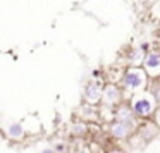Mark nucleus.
Segmentation results:
<instances>
[{"label":"nucleus","mask_w":160,"mask_h":153,"mask_svg":"<svg viewBox=\"0 0 160 153\" xmlns=\"http://www.w3.org/2000/svg\"><path fill=\"white\" fill-rule=\"evenodd\" d=\"M131 107L134 110V115L138 119H148L157 112V103L150 95H141L134 96L131 100Z\"/></svg>","instance_id":"obj_1"},{"label":"nucleus","mask_w":160,"mask_h":153,"mask_svg":"<svg viewBox=\"0 0 160 153\" xmlns=\"http://www.w3.org/2000/svg\"><path fill=\"white\" fill-rule=\"evenodd\" d=\"M146 86V72L139 67H129L122 76V88L129 91H138Z\"/></svg>","instance_id":"obj_2"},{"label":"nucleus","mask_w":160,"mask_h":153,"mask_svg":"<svg viewBox=\"0 0 160 153\" xmlns=\"http://www.w3.org/2000/svg\"><path fill=\"white\" fill-rule=\"evenodd\" d=\"M138 131V124H131V122H119V121H112L108 122V134L114 139H129L134 132Z\"/></svg>","instance_id":"obj_3"},{"label":"nucleus","mask_w":160,"mask_h":153,"mask_svg":"<svg viewBox=\"0 0 160 153\" xmlns=\"http://www.w3.org/2000/svg\"><path fill=\"white\" fill-rule=\"evenodd\" d=\"M122 88L115 86V84H107L103 88V96H102V101H103L105 107L115 108L119 103H122Z\"/></svg>","instance_id":"obj_4"},{"label":"nucleus","mask_w":160,"mask_h":153,"mask_svg":"<svg viewBox=\"0 0 160 153\" xmlns=\"http://www.w3.org/2000/svg\"><path fill=\"white\" fill-rule=\"evenodd\" d=\"M160 134V127L155 122H145V124L138 126V138L143 143H152L153 139H157Z\"/></svg>","instance_id":"obj_5"},{"label":"nucleus","mask_w":160,"mask_h":153,"mask_svg":"<svg viewBox=\"0 0 160 153\" xmlns=\"http://www.w3.org/2000/svg\"><path fill=\"white\" fill-rule=\"evenodd\" d=\"M143 66H145L146 74L152 76V79H155V77L160 74V53L155 52V50L148 52V53H146V57H145Z\"/></svg>","instance_id":"obj_6"},{"label":"nucleus","mask_w":160,"mask_h":153,"mask_svg":"<svg viewBox=\"0 0 160 153\" xmlns=\"http://www.w3.org/2000/svg\"><path fill=\"white\" fill-rule=\"evenodd\" d=\"M114 117L115 121L119 122H131V124H136V115H134V110H132L131 103H119L117 107L114 108Z\"/></svg>","instance_id":"obj_7"},{"label":"nucleus","mask_w":160,"mask_h":153,"mask_svg":"<svg viewBox=\"0 0 160 153\" xmlns=\"http://www.w3.org/2000/svg\"><path fill=\"white\" fill-rule=\"evenodd\" d=\"M103 96V88H102V83L100 81H91L84 86V98L88 100L90 105H95L102 100Z\"/></svg>","instance_id":"obj_8"},{"label":"nucleus","mask_w":160,"mask_h":153,"mask_svg":"<svg viewBox=\"0 0 160 153\" xmlns=\"http://www.w3.org/2000/svg\"><path fill=\"white\" fill-rule=\"evenodd\" d=\"M5 136H7L9 139H12V141H22L26 136V132H28V129L24 127V124L22 122H11V124L5 127Z\"/></svg>","instance_id":"obj_9"},{"label":"nucleus","mask_w":160,"mask_h":153,"mask_svg":"<svg viewBox=\"0 0 160 153\" xmlns=\"http://www.w3.org/2000/svg\"><path fill=\"white\" fill-rule=\"evenodd\" d=\"M88 132H90V124L84 122V121L74 122L69 129V134L72 136V138H84V136H88Z\"/></svg>","instance_id":"obj_10"},{"label":"nucleus","mask_w":160,"mask_h":153,"mask_svg":"<svg viewBox=\"0 0 160 153\" xmlns=\"http://www.w3.org/2000/svg\"><path fill=\"white\" fill-rule=\"evenodd\" d=\"M81 119H83L84 122L97 121L98 119V110H95L93 107H86V105H84V107L81 108Z\"/></svg>","instance_id":"obj_11"},{"label":"nucleus","mask_w":160,"mask_h":153,"mask_svg":"<svg viewBox=\"0 0 160 153\" xmlns=\"http://www.w3.org/2000/svg\"><path fill=\"white\" fill-rule=\"evenodd\" d=\"M148 95L155 100V103L160 107V83L158 81H152V84H150V88H148Z\"/></svg>","instance_id":"obj_12"},{"label":"nucleus","mask_w":160,"mask_h":153,"mask_svg":"<svg viewBox=\"0 0 160 153\" xmlns=\"http://www.w3.org/2000/svg\"><path fill=\"white\" fill-rule=\"evenodd\" d=\"M50 146H52L57 153H66L67 151V146H69V145H67L66 141H57V143H52Z\"/></svg>","instance_id":"obj_13"},{"label":"nucleus","mask_w":160,"mask_h":153,"mask_svg":"<svg viewBox=\"0 0 160 153\" xmlns=\"http://www.w3.org/2000/svg\"><path fill=\"white\" fill-rule=\"evenodd\" d=\"M153 122H155V124H157V126H158V127H160V107L157 108V112H155V114H153Z\"/></svg>","instance_id":"obj_14"},{"label":"nucleus","mask_w":160,"mask_h":153,"mask_svg":"<svg viewBox=\"0 0 160 153\" xmlns=\"http://www.w3.org/2000/svg\"><path fill=\"white\" fill-rule=\"evenodd\" d=\"M40 153H57V151H55V150H53L52 146L48 145V146H45V148H42V150H40Z\"/></svg>","instance_id":"obj_15"},{"label":"nucleus","mask_w":160,"mask_h":153,"mask_svg":"<svg viewBox=\"0 0 160 153\" xmlns=\"http://www.w3.org/2000/svg\"><path fill=\"white\" fill-rule=\"evenodd\" d=\"M91 76H93L95 79H97V77H100V71H98V69H95L93 72H91Z\"/></svg>","instance_id":"obj_16"},{"label":"nucleus","mask_w":160,"mask_h":153,"mask_svg":"<svg viewBox=\"0 0 160 153\" xmlns=\"http://www.w3.org/2000/svg\"><path fill=\"white\" fill-rule=\"evenodd\" d=\"M107 153H119V151H107Z\"/></svg>","instance_id":"obj_17"}]
</instances>
